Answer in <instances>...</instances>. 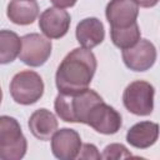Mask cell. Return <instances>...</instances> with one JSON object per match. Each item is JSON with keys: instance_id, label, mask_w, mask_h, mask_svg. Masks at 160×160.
Wrapping results in <instances>:
<instances>
[{"instance_id": "cell-1", "label": "cell", "mask_w": 160, "mask_h": 160, "mask_svg": "<svg viewBox=\"0 0 160 160\" xmlns=\"http://www.w3.org/2000/svg\"><path fill=\"white\" fill-rule=\"evenodd\" d=\"M96 58L91 50L76 48L59 65L55 84L59 92H75L86 89L96 71Z\"/></svg>"}, {"instance_id": "cell-2", "label": "cell", "mask_w": 160, "mask_h": 160, "mask_svg": "<svg viewBox=\"0 0 160 160\" xmlns=\"http://www.w3.org/2000/svg\"><path fill=\"white\" fill-rule=\"evenodd\" d=\"M101 101L104 100L96 91L86 88L75 92H59L55 98L54 108L61 120L86 124L91 109Z\"/></svg>"}, {"instance_id": "cell-3", "label": "cell", "mask_w": 160, "mask_h": 160, "mask_svg": "<svg viewBox=\"0 0 160 160\" xmlns=\"http://www.w3.org/2000/svg\"><path fill=\"white\" fill-rule=\"evenodd\" d=\"M28 141L15 118L0 116V159L20 160L26 154Z\"/></svg>"}, {"instance_id": "cell-4", "label": "cell", "mask_w": 160, "mask_h": 160, "mask_svg": "<svg viewBox=\"0 0 160 160\" xmlns=\"http://www.w3.org/2000/svg\"><path fill=\"white\" fill-rule=\"evenodd\" d=\"M10 94L18 104H35L44 94V81L41 76L32 70L20 71L14 75L10 82Z\"/></svg>"}, {"instance_id": "cell-5", "label": "cell", "mask_w": 160, "mask_h": 160, "mask_svg": "<svg viewBox=\"0 0 160 160\" xmlns=\"http://www.w3.org/2000/svg\"><path fill=\"white\" fill-rule=\"evenodd\" d=\"M154 86L144 80L130 82L122 94V102L128 111L134 115L146 116L154 109Z\"/></svg>"}, {"instance_id": "cell-6", "label": "cell", "mask_w": 160, "mask_h": 160, "mask_svg": "<svg viewBox=\"0 0 160 160\" xmlns=\"http://www.w3.org/2000/svg\"><path fill=\"white\" fill-rule=\"evenodd\" d=\"M51 41L50 39L32 32L26 34L21 38V50L19 52L20 60L32 68L44 65L51 55Z\"/></svg>"}, {"instance_id": "cell-7", "label": "cell", "mask_w": 160, "mask_h": 160, "mask_svg": "<svg viewBox=\"0 0 160 160\" xmlns=\"http://www.w3.org/2000/svg\"><path fill=\"white\" fill-rule=\"evenodd\" d=\"M121 124V115L104 101L96 104L91 109L86 121V125H90L95 131L104 135L116 134L120 130Z\"/></svg>"}, {"instance_id": "cell-8", "label": "cell", "mask_w": 160, "mask_h": 160, "mask_svg": "<svg viewBox=\"0 0 160 160\" xmlns=\"http://www.w3.org/2000/svg\"><path fill=\"white\" fill-rule=\"evenodd\" d=\"M122 60L132 71H146L156 60V49L150 40L140 39L134 46L122 50Z\"/></svg>"}, {"instance_id": "cell-9", "label": "cell", "mask_w": 160, "mask_h": 160, "mask_svg": "<svg viewBox=\"0 0 160 160\" xmlns=\"http://www.w3.org/2000/svg\"><path fill=\"white\" fill-rule=\"evenodd\" d=\"M71 22L70 14L60 8H48L39 18V28L48 39H60L66 35Z\"/></svg>"}, {"instance_id": "cell-10", "label": "cell", "mask_w": 160, "mask_h": 160, "mask_svg": "<svg viewBox=\"0 0 160 160\" xmlns=\"http://www.w3.org/2000/svg\"><path fill=\"white\" fill-rule=\"evenodd\" d=\"M81 138L74 129L64 128L56 130L51 136V151L60 160H74L81 149Z\"/></svg>"}, {"instance_id": "cell-11", "label": "cell", "mask_w": 160, "mask_h": 160, "mask_svg": "<svg viewBox=\"0 0 160 160\" xmlns=\"http://www.w3.org/2000/svg\"><path fill=\"white\" fill-rule=\"evenodd\" d=\"M111 28H124L136 22L139 5L134 0H110L105 9Z\"/></svg>"}, {"instance_id": "cell-12", "label": "cell", "mask_w": 160, "mask_h": 160, "mask_svg": "<svg viewBox=\"0 0 160 160\" xmlns=\"http://www.w3.org/2000/svg\"><path fill=\"white\" fill-rule=\"evenodd\" d=\"M75 35L76 40L82 48L91 50L92 48L100 45L104 41L105 29L99 19L86 18L76 25Z\"/></svg>"}, {"instance_id": "cell-13", "label": "cell", "mask_w": 160, "mask_h": 160, "mask_svg": "<svg viewBox=\"0 0 160 160\" xmlns=\"http://www.w3.org/2000/svg\"><path fill=\"white\" fill-rule=\"evenodd\" d=\"M159 138V125L152 121H140L126 132V141L136 149H148Z\"/></svg>"}, {"instance_id": "cell-14", "label": "cell", "mask_w": 160, "mask_h": 160, "mask_svg": "<svg viewBox=\"0 0 160 160\" xmlns=\"http://www.w3.org/2000/svg\"><path fill=\"white\" fill-rule=\"evenodd\" d=\"M29 129L31 134L42 141L50 140L58 130V120L55 115L48 109L35 110L29 119Z\"/></svg>"}, {"instance_id": "cell-15", "label": "cell", "mask_w": 160, "mask_h": 160, "mask_svg": "<svg viewBox=\"0 0 160 160\" xmlns=\"http://www.w3.org/2000/svg\"><path fill=\"white\" fill-rule=\"evenodd\" d=\"M6 15L16 25H30L39 15V5L35 0H11Z\"/></svg>"}, {"instance_id": "cell-16", "label": "cell", "mask_w": 160, "mask_h": 160, "mask_svg": "<svg viewBox=\"0 0 160 160\" xmlns=\"http://www.w3.org/2000/svg\"><path fill=\"white\" fill-rule=\"evenodd\" d=\"M21 50V39L10 30H0V65L12 62Z\"/></svg>"}, {"instance_id": "cell-17", "label": "cell", "mask_w": 160, "mask_h": 160, "mask_svg": "<svg viewBox=\"0 0 160 160\" xmlns=\"http://www.w3.org/2000/svg\"><path fill=\"white\" fill-rule=\"evenodd\" d=\"M140 36H141V32H140L138 22H134L124 28L110 29V38H111L112 44L122 50L134 46L140 40Z\"/></svg>"}, {"instance_id": "cell-18", "label": "cell", "mask_w": 160, "mask_h": 160, "mask_svg": "<svg viewBox=\"0 0 160 160\" xmlns=\"http://www.w3.org/2000/svg\"><path fill=\"white\" fill-rule=\"evenodd\" d=\"M130 156H131V152L122 144H110L105 146L104 152L101 155V158L106 160L124 159V158H130Z\"/></svg>"}, {"instance_id": "cell-19", "label": "cell", "mask_w": 160, "mask_h": 160, "mask_svg": "<svg viewBox=\"0 0 160 160\" xmlns=\"http://www.w3.org/2000/svg\"><path fill=\"white\" fill-rule=\"evenodd\" d=\"M78 158L79 159H101V155L98 151L95 145L84 144V145H81V149H80Z\"/></svg>"}, {"instance_id": "cell-20", "label": "cell", "mask_w": 160, "mask_h": 160, "mask_svg": "<svg viewBox=\"0 0 160 160\" xmlns=\"http://www.w3.org/2000/svg\"><path fill=\"white\" fill-rule=\"evenodd\" d=\"M55 8H60V9H65V8H71L76 4L78 0H50Z\"/></svg>"}, {"instance_id": "cell-21", "label": "cell", "mask_w": 160, "mask_h": 160, "mask_svg": "<svg viewBox=\"0 0 160 160\" xmlns=\"http://www.w3.org/2000/svg\"><path fill=\"white\" fill-rule=\"evenodd\" d=\"M134 1L141 8H152L159 2V0H134Z\"/></svg>"}, {"instance_id": "cell-22", "label": "cell", "mask_w": 160, "mask_h": 160, "mask_svg": "<svg viewBox=\"0 0 160 160\" xmlns=\"http://www.w3.org/2000/svg\"><path fill=\"white\" fill-rule=\"evenodd\" d=\"M1 100H2V91H1V88H0V104H1Z\"/></svg>"}]
</instances>
